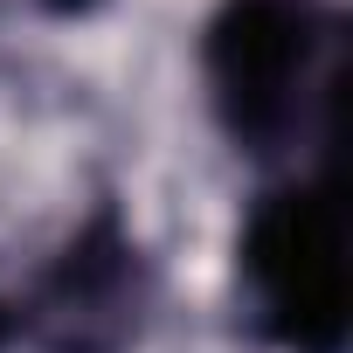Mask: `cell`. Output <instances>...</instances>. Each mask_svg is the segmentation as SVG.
<instances>
[{
    "label": "cell",
    "instance_id": "cell-5",
    "mask_svg": "<svg viewBox=\"0 0 353 353\" xmlns=\"http://www.w3.org/2000/svg\"><path fill=\"white\" fill-rule=\"evenodd\" d=\"M0 353H21L14 346V291H0Z\"/></svg>",
    "mask_w": 353,
    "mask_h": 353
},
{
    "label": "cell",
    "instance_id": "cell-1",
    "mask_svg": "<svg viewBox=\"0 0 353 353\" xmlns=\"http://www.w3.org/2000/svg\"><path fill=\"white\" fill-rule=\"evenodd\" d=\"M201 104L256 173L346 152V8L339 0H215L194 35Z\"/></svg>",
    "mask_w": 353,
    "mask_h": 353
},
{
    "label": "cell",
    "instance_id": "cell-2",
    "mask_svg": "<svg viewBox=\"0 0 353 353\" xmlns=\"http://www.w3.org/2000/svg\"><path fill=\"white\" fill-rule=\"evenodd\" d=\"M236 305L263 353H346L353 346L346 152L256 181L236 222Z\"/></svg>",
    "mask_w": 353,
    "mask_h": 353
},
{
    "label": "cell",
    "instance_id": "cell-4",
    "mask_svg": "<svg viewBox=\"0 0 353 353\" xmlns=\"http://www.w3.org/2000/svg\"><path fill=\"white\" fill-rule=\"evenodd\" d=\"M104 8H111V0H35V14H49V21H90Z\"/></svg>",
    "mask_w": 353,
    "mask_h": 353
},
{
    "label": "cell",
    "instance_id": "cell-3",
    "mask_svg": "<svg viewBox=\"0 0 353 353\" xmlns=\"http://www.w3.org/2000/svg\"><path fill=\"white\" fill-rule=\"evenodd\" d=\"M159 312V256L118 194H97L14 291L21 353H139Z\"/></svg>",
    "mask_w": 353,
    "mask_h": 353
}]
</instances>
